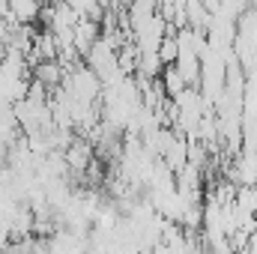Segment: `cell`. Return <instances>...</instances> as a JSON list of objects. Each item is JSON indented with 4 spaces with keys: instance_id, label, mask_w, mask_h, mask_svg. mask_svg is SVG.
<instances>
[{
    "instance_id": "1",
    "label": "cell",
    "mask_w": 257,
    "mask_h": 254,
    "mask_svg": "<svg viewBox=\"0 0 257 254\" xmlns=\"http://www.w3.org/2000/svg\"><path fill=\"white\" fill-rule=\"evenodd\" d=\"M33 78L36 84H42L45 90H57L63 84V63L60 60H45V63L33 66Z\"/></svg>"
}]
</instances>
